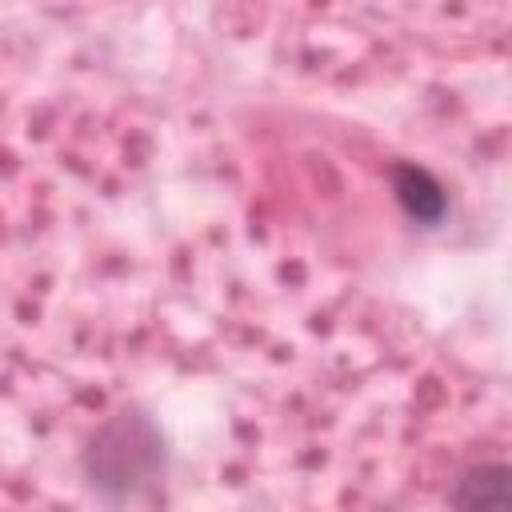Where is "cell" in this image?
<instances>
[{
	"instance_id": "cell-1",
	"label": "cell",
	"mask_w": 512,
	"mask_h": 512,
	"mask_svg": "<svg viewBox=\"0 0 512 512\" xmlns=\"http://www.w3.org/2000/svg\"><path fill=\"white\" fill-rule=\"evenodd\" d=\"M80 476L104 504L152 500L168 476V440L160 424L136 404L104 416L80 448Z\"/></svg>"
},
{
	"instance_id": "cell-2",
	"label": "cell",
	"mask_w": 512,
	"mask_h": 512,
	"mask_svg": "<svg viewBox=\"0 0 512 512\" xmlns=\"http://www.w3.org/2000/svg\"><path fill=\"white\" fill-rule=\"evenodd\" d=\"M452 512H512V472L504 460H472L448 488Z\"/></svg>"
},
{
	"instance_id": "cell-3",
	"label": "cell",
	"mask_w": 512,
	"mask_h": 512,
	"mask_svg": "<svg viewBox=\"0 0 512 512\" xmlns=\"http://www.w3.org/2000/svg\"><path fill=\"white\" fill-rule=\"evenodd\" d=\"M388 180H392L396 204L404 208V216L412 224H420V228L444 224V216H448V192H444V184L428 168H420L412 160H396L388 168Z\"/></svg>"
}]
</instances>
